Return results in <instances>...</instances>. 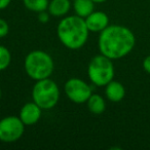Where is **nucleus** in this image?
Here are the masks:
<instances>
[{
	"instance_id": "obj_1",
	"label": "nucleus",
	"mask_w": 150,
	"mask_h": 150,
	"mask_svg": "<svg viewBox=\"0 0 150 150\" xmlns=\"http://www.w3.org/2000/svg\"><path fill=\"white\" fill-rule=\"evenodd\" d=\"M136 44L134 33L121 25H109L99 35L98 47L100 54L111 60H118L127 56Z\"/></svg>"
},
{
	"instance_id": "obj_2",
	"label": "nucleus",
	"mask_w": 150,
	"mask_h": 150,
	"mask_svg": "<svg viewBox=\"0 0 150 150\" xmlns=\"http://www.w3.org/2000/svg\"><path fill=\"white\" fill-rule=\"evenodd\" d=\"M88 31L83 18L77 15L64 17L58 24L57 35L65 47L69 50H79L86 43Z\"/></svg>"
},
{
	"instance_id": "obj_3",
	"label": "nucleus",
	"mask_w": 150,
	"mask_h": 150,
	"mask_svg": "<svg viewBox=\"0 0 150 150\" xmlns=\"http://www.w3.org/2000/svg\"><path fill=\"white\" fill-rule=\"evenodd\" d=\"M54 63L52 56L44 50H32L24 60L26 74L35 81L48 78L54 72Z\"/></svg>"
},
{
	"instance_id": "obj_4",
	"label": "nucleus",
	"mask_w": 150,
	"mask_h": 150,
	"mask_svg": "<svg viewBox=\"0 0 150 150\" xmlns=\"http://www.w3.org/2000/svg\"><path fill=\"white\" fill-rule=\"evenodd\" d=\"M115 74L114 65L111 59L100 54L90 61L88 66V76L90 81L96 86H105L113 80Z\"/></svg>"
},
{
	"instance_id": "obj_5",
	"label": "nucleus",
	"mask_w": 150,
	"mask_h": 150,
	"mask_svg": "<svg viewBox=\"0 0 150 150\" xmlns=\"http://www.w3.org/2000/svg\"><path fill=\"white\" fill-rule=\"evenodd\" d=\"M60 94L58 84L50 77L37 80L32 88V99L42 110L54 108L58 104Z\"/></svg>"
},
{
	"instance_id": "obj_6",
	"label": "nucleus",
	"mask_w": 150,
	"mask_h": 150,
	"mask_svg": "<svg viewBox=\"0 0 150 150\" xmlns=\"http://www.w3.org/2000/svg\"><path fill=\"white\" fill-rule=\"evenodd\" d=\"M25 127L19 116L9 115L0 119V141L3 143H13L22 138Z\"/></svg>"
},
{
	"instance_id": "obj_7",
	"label": "nucleus",
	"mask_w": 150,
	"mask_h": 150,
	"mask_svg": "<svg viewBox=\"0 0 150 150\" xmlns=\"http://www.w3.org/2000/svg\"><path fill=\"white\" fill-rule=\"evenodd\" d=\"M64 91L67 98L75 104H84L92 96L91 86L80 78L73 77L66 81Z\"/></svg>"
},
{
	"instance_id": "obj_8",
	"label": "nucleus",
	"mask_w": 150,
	"mask_h": 150,
	"mask_svg": "<svg viewBox=\"0 0 150 150\" xmlns=\"http://www.w3.org/2000/svg\"><path fill=\"white\" fill-rule=\"evenodd\" d=\"M42 109L35 102H28L21 108L19 117L25 125H33L39 121Z\"/></svg>"
},
{
	"instance_id": "obj_9",
	"label": "nucleus",
	"mask_w": 150,
	"mask_h": 150,
	"mask_svg": "<svg viewBox=\"0 0 150 150\" xmlns=\"http://www.w3.org/2000/svg\"><path fill=\"white\" fill-rule=\"evenodd\" d=\"M84 21L88 31L95 33H101L109 26V17L104 11H94L84 19Z\"/></svg>"
},
{
	"instance_id": "obj_10",
	"label": "nucleus",
	"mask_w": 150,
	"mask_h": 150,
	"mask_svg": "<svg viewBox=\"0 0 150 150\" xmlns=\"http://www.w3.org/2000/svg\"><path fill=\"white\" fill-rule=\"evenodd\" d=\"M105 95L107 99L113 103H118L125 97V88L123 84L116 80H111L105 86Z\"/></svg>"
},
{
	"instance_id": "obj_11",
	"label": "nucleus",
	"mask_w": 150,
	"mask_h": 150,
	"mask_svg": "<svg viewBox=\"0 0 150 150\" xmlns=\"http://www.w3.org/2000/svg\"><path fill=\"white\" fill-rule=\"evenodd\" d=\"M71 8L70 0H50L47 11L50 16L57 18L65 17Z\"/></svg>"
},
{
	"instance_id": "obj_12",
	"label": "nucleus",
	"mask_w": 150,
	"mask_h": 150,
	"mask_svg": "<svg viewBox=\"0 0 150 150\" xmlns=\"http://www.w3.org/2000/svg\"><path fill=\"white\" fill-rule=\"evenodd\" d=\"M73 9L75 11V15L86 19L95 11V2L93 0H74Z\"/></svg>"
},
{
	"instance_id": "obj_13",
	"label": "nucleus",
	"mask_w": 150,
	"mask_h": 150,
	"mask_svg": "<svg viewBox=\"0 0 150 150\" xmlns=\"http://www.w3.org/2000/svg\"><path fill=\"white\" fill-rule=\"evenodd\" d=\"M88 110L94 114H102L106 110V102L104 98L98 94H92V96L86 101Z\"/></svg>"
},
{
	"instance_id": "obj_14",
	"label": "nucleus",
	"mask_w": 150,
	"mask_h": 150,
	"mask_svg": "<svg viewBox=\"0 0 150 150\" xmlns=\"http://www.w3.org/2000/svg\"><path fill=\"white\" fill-rule=\"evenodd\" d=\"M23 3L25 7L33 13H39L41 11H47L48 0H23Z\"/></svg>"
},
{
	"instance_id": "obj_15",
	"label": "nucleus",
	"mask_w": 150,
	"mask_h": 150,
	"mask_svg": "<svg viewBox=\"0 0 150 150\" xmlns=\"http://www.w3.org/2000/svg\"><path fill=\"white\" fill-rule=\"evenodd\" d=\"M11 62V54L7 47L0 45V71L6 70Z\"/></svg>"
},
{
	"instance_id": "obj_16",
	"label": "nucleus",
	"mask_w": 150,
	"mask_h": 150,
	"mask_svg": "<svg viewBox=\"0 0 150 150\" xmlns=\"http://www.w3.org/2000/svg\"><path fill=\"white\" fill-rule=\"evenodd\" d=\"M9 26L5 20L0 19V38H3L8 34Z\"/></svg>"
},
{
	"instance_id": "obj_17",
	"label": "nucleus",
	"mask_w": 150,
	"mask_h": 150,
	"mask_svg": "<svg viewBox=\"0 0 150 150\" xmlns=\"http://www.w3.org/2000/svg\"><path fill=\"white\" fill-rule=\"evenodd\" d=\"M50 13L47 11H41V13H38V21L42 24H46L48 21H50Z\"/></svg>"
},
{
	"instance_id": "obj_18",
	"label": "nucleus",
	"mask_w": 150,
	"mask_h": 150,
	"mask_svg": "<svg viewBox=\"0 0 150 150\" xmlns=\"http://www.w3.org/2000/svg\"><path fill=\"white\" fill-rule=\"evenodd\" d=\"M143 69L150 74V56H147L143 60Z\"/></svg>"
},
{
	"instance_id": "obj_19",
	"label": "nucleus",
	"mask_w": 150,
	"mask_h": 150,
	"mask_svg": "<svg viewBox=\"0 0 150 150\" xmlns=\"http://www.w3.org/2000/svg\"><path fill=\"white\" fill-rule=\"evenodd\" d=\"M11 0H0V11L5 9L9 4H11Z\"/></svg>"
},
{
	"instance_id": "obj_20",
	"label": "nucleus",
	"mask_w": 150,
	"mask_h": 150,
	"mask_svg": "<svg viewBox=\"0 0 150 150\" xmlns=\"http://www.w3.org/2000/svg\"><path fill=\"white\" fill-rule=\"evenodd\" d=\"M95 3H103V2H106L107 0H93Z\"/></svg>"
},
{
	"instance_id": "obj_21",
	"label": "nucleus",
	"mask_w": 150,
	"mask_h": 150,
	"mask_svg": "<svg viewBox=\"0 0 150 150\" xmlns=\"http://www.w3.org/2000/svg\"><path fill=\"white\" fill-rule=\"evenodd\" d=\"M1 97H2V92H1V90H0V100H1Z\"/></svg>"
}]
</instances>
